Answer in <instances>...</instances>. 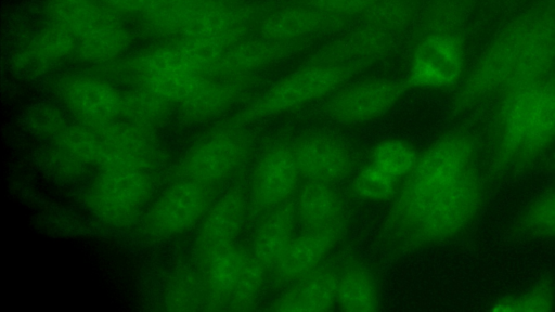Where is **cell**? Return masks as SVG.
Segmentation results:
<instances>
[{
  "instance_id": "cell-1",
  "label": "cell",
  "mask_w": 555,
  "mask_h": 312,
  "mask_svg": "<svg viewBox=\"0 0 555 312\" xmlns=\"http://www.w3.org/2000/svg\"><path fill=\"white\" fill-rule=\"evenodd\" d=\"M262 13L255 0H168L139 17V27L156 41L185 42L207 70L220 52L250 36Z\"/></svg>"
},
{
  "instance_id": "cell-2",
  "label": "cell",
  "mask_w": 555,
  "mask_h": 312,
  "mask_svg": "<svg viewBox=\"0 0 555 312\" xmlns=\"http://www.w3.org/2000/svg\"><path fill=\"white\" fill-rule=\"evenodd\" d=\"M476 143L462 131L443 134L421 154L385 216L382 237L393 249L435 198L475 166Z\"/></svg>"
},
{
  "instance_id": "cell-3",
  "label": "cell",
  "mask_w": 555,
  "mask_h": 312,
  "mask_svg": "<svg viewBox=\"0 0 555 312\" xmlns=\"http://www.w3.org/2000/svg\"><path fill=\"white\" fill-rule=\"evenodd\" d=\"M54 142L79 165L99 169L125 166L153 171L163 157L154 129L122 119L69 123Z\"/></svg>"
},
{
  "instance_id": "cell-4",
  "label": "cell",
  "mask_w": 555,
  "mask_h": 312,
  "mask_svg": "<svg viewBox=\"0 0 555 312\" xmlns=\"http://www.w3.org/2000/svg\"><path fill=\"white\" fill-rule=\"evenodd\" d=\"M102 69L109 78L149 90L178 105L205 77L206 62L183 41H156Z\"/></svg>"
},
{
  "instance_id": "cell-5",
  "label": "cell",
  "mask_w": 555,
  "mask_h": 312,
  "mask_svg": "<svg viewBox=\"0 0 555 312\" xmlns=\"http://www.w3.org/2000/svg\"><path fill=\"white\" fill-rule=\"evenodd\" d=\"M369 63H326L306 61L262 93L249 101L229 120L246 127L249 123L296 110L333 94Z\"/></svg>"
},
{
  "instance_id": "cell-6",
  "label": "cell",
  "mask_w": 555,
  "mask_h": 312,
  "mask_svg": "<svg viewBox=\"0 0 555 312\" xmlns=\"http://www.w3.org/2000/svg\"><path fill=\"white\" fill-rule=\"evenodd\" d=\"M532 17L533 9L525 11L493 36L461 81L452 102L453 114L502 90L520 60Z\"/></svg>"
},
{
  "instance_id": "cell-7",
  "label": "cell",
  "mask_w": 555,
  "mask_h": 312,
  "mask_svg": "<svg viewBox=\"0 0 555 312\" xmlns=\"http://www.w3.org/2000/svg\"><path fill=\"white\" fill-rule=\"evenodd\" d=\"M483 199L485 183L474 166L435 198L393 250L414 251L455 236L476 218Z\"/></svg>"
},
{
  "instance_id": "cell-8",
  "label": "cell",
  "mask_w": 555,
  "mask_h": 312,
  "mask_svg": "<svg viewBox=\"0 0 555 312\" xmlns=\"http://www.w3.org/2000/svg\"><path fill=\"white\" fill-rule=\"evenodd\" d=\"M244 126L228 120L203 134L178 159L173 177L215 187L231 178L250 154Z\"/></svg>"
},
{
  "instance_id": "cell-9",
  "label": "cell",
  "mask_w": 555,
  "mask_h": 312,
  "mask_svg": "<svg viewBox=\"0 0 555 312\" xmlns=\"http://www.w3.org/2000/svg\"><path fill=\"white\" fill-rule=\"evenodd\" d=\"M152 172L125 166L99 169L86 193V205L109 225H129L152 195Z\"/></svg>"
},
{
  "instance_id": "cell-10",
  "label": "cell",
  "mask_w": 555,
  "mask_h": 312,
  "mask_svg": "<svg viewBox=\"0 0 555 312\" xmlns=\"http://www.w3.org/2000/svg\"><path fill=\"white\" fill-rule=\"evenodd\" d=\"M466 46L461 32L417 34L404 82L409 89L443 90L464 78Z\"/></svg>"
},
{
  "instance_id": "cell-11",
  "label": "cell",
  "mask_w": 555,
  "mask_h": 312,
  "mask_svg": "<svg viewBox=\"0 0 555 312\" xmlns=\"http://www.w3.org/2000/svg\"><path fill=\"white\" fill-rule=\"evenodd\" d=\"M215 187L176 179L154 200L143 220L144 233L153 239L181 235L201 222L214 202Z\"/></svg>"
},
{
  "instance_id": "cell-12",
  "label": "cell",
  "mask_w": 555,
  "mask_h": 312,
  "mask_svg": "<svg viewBox=\"0 0 555 312\" xmlns=\"http://www.w3.org/2000/svg\"><path fill=\"white\" fill-rule=\"evenodd\" d=\"M300 178L291 142L276 140L270 143L253 170L248 195L249 220H260L293 197Z\"/></svg>"
},
{
  "instance_id": "cell-13",
  "label": "cell",
  "mask_w": 555,
  "mask_h": 312,
  "mask_svg": "<svg viewBox=\"0 0 555 312\" xmlns=\"http://www.w3.org/2000/svg\"><path fill=\"white\" fill-rule=\"evenodd\" d=\"M54 91L77 121L100 125L119 119L122 91L104 75L67 73L56 80Z\"/></svg>"
},
{
  "instance_id": "cell-14",
  "label": "cell",
  "mask_w": 555,
  "mask_h": 312,
  "mask_svg": "<svg viewBox=\"0 0 555 312\" xmlns=\"http://www.w3.org/2000/svg\"><path fill=\"white\" fill-rule=\"evenodd\" d=\"M408 86L392 78H371L336 90L325 105L326 115L341 125H360L388 113L403 98Z\"/></svg>"
},
{
  "instance_id": "cell-15",
  "label": "cell",
  "mask_w": 555,
  "mask_h": 312,
  "mask_svg": "<svg viewBox=\"0 0 555 312\" xmlns=\"http://www.w3.org/2000/svg\"><path fill=\"white\" fill-rule=\"evenodd\" d=\"M247 218L248 196L241 186H232L214 199L199 222L194 240L197 266L234 245Z\"/></svg>"
},
{
  "instance_id": "cell-16",
  "label": "cell",
  "mask_w": 555,
  "mask_h": 312,
  "mask_svg": "<svg viewBox=\"0 0 555 312\" xmlns=\"http://www.w3.org/2000/svg\"><path fill=\"white\" fill-rule=\"evenodd\" d=\"M351 20L333 15L306 1L264 11L257 24L260 36L282 42H307L338 34Z\"/></svg>"
},
{
  "instance_id": "cell-17",
  "label": "cell",
  "mask_w": 555,
  "mask_h": 312,
  "mask_svg": "<svg viewBox=\"0 0 555 312\" xmlns=\"http://www.w3.org/2000/svg\"><path fill=\"white\" fill-rule=\"evenodd\" d=\"M346 230V216L324 226L301 230L270 271L274 286L291 285L321 265L326 255L343 238Z\"/></svg>"
},
{
  "instance_id": "cell-18",
  "label": "cell",
  "mask_w": 555,
  "mask_h": 312,
  "mask_svg": "<svg viewBox=\"0 0 555 312\" xmlns=\"http://www.w3.org/2000/svg\"><path fill=\"white\" fill-rule=\"evenodd\" d=\"M307 42H282L251 35L233 43L208 66L205 76L249 77L304 50Z\"/></svg>"
},
{
  "instance_id": "cell-19",
  "label": "cell",
  "mask_w": 555,
  "mask_h": 312,
  "mask_svg": "<svg viewBox=\"0 0 555 312\" xmlns=\"http://www.w3.org/2000/svg\"><path fill=\"white\" fill-rule=\"evenodd\" d=\"M517 89L524 101L527 134L513 165V171L528 167L555 140V78L551 76Z\"/></svg>"
},
{
  "instance_id": "cell-20",
  "label": "cell",
  "mask_w": 555,
  "mask_h": 312,
  "mask_svg": "<svg viewBox=\"0 0 555 312\" xmlns=\"http://www.w3.org/2000/svg\"><path fill=\"white\" fill-rule=\"evenodd\" d=\"M554 70L555 5L544 4L533 9L520 60L499 94L548 78Z\"/></svg>"
},
{
  "instance_id": "cell-21",
  "label": "cell",
  "mask_w": 555,
  "mask_h": 312,
  "mask_svg": "<svg viewBox=\"0 0 555 312\" xmlns=\"http://www.w3.org/2000/svg\"><path fill=\"white\" fill-rule=\"evenodd\" d=\"M291 145L299 174L305 180L334 184L352 171V152L345 141L334 134L308 133L291 142Z\"/></svg>"
},
{
  "instance_id": "cell-22",
  "label": "cell",
  "mask_w": 555,
  "mask_h": 312,
  "mask_svg": "<svg viewBox=\"0 0 555 312\" xmlns=\"http://www.w3.org/2000/svg\"><path fill=\"white\" fill-rule=\"evenodd\" d=\"M397 36L362 23L349 30H341L309 55L307 61L372 64L389 56L396 50Z\"/></svg>"
},
{
  "instance_id": "cell-23",
  "label": "cell",
  "mask_w": 555,
  "mask_h": 312,
  "mask_svg": "<svg viewBox=\"0 0 555 312\" xmlns=\"http://www.w3.org/2000/svg\"><path fill=\"white\" fill-rule=\"evenodd\" d=\"M256 76H205L179 104L181 119L189 123H204L241 102L254 84Z\"/></svg>"
},
{
  "instance_id": "cell-24",
  "label": "cell",
  "mask_w": 555,
  "mask_h": 312,
  "mask_svg": "<svg viewBox=\"0 0 555 312\" xmlns=\"http://www.w3.org/2000/svg\"><path fill=\"white\" fill-rule=\"evenodd\" d=\"M75 37L64 28L47 22L18 47L13 62L16 68L39 75L75 56Z\"/></svg>"
},
{
  "instance_id": "cell-25",
  "label": "cell",
  "mask_w": 555,
  "mask_h": 312,
  "mask_svg": "<svg viewBox=\"0 0 555 312\" xmlns=\"http://www.w3.org/2000/svg\"><path fill=\"white\" fill-rule=\"evenodd\" d=\"M338 273L327 265L313 271L291 284V287L272 301L271 311L319 312L330 311L336 304Z\"/></svg>"
},
{
  "instance_id": "cell-26",
  "label": "cell",
  "mask_w": 555,
  "mask_h": 312,
  "mask_svg": "<svg viewBox=\"0 0 555 312\" xmlns=\"http://www.w3.org/2000/svg\"><path fill=\"white\" fill-rule=\"evenodd\" d=\"M133 39L124 18L113 14L76 39L75 56L102 68L126 56Z\"/></svg>"
},
{
  "instance_id": "cell-27",
  "label": "cell",
  "mask_w": 555,
  "mask_h": 312,
  "mask_svg": "<svg viewBox=\"0 0 555 312\" xmlns=\"http://www.w3.org/2000/svg\"><path fill=\"white\" fill-rule=\"evenodd\" d=\"M248 256L249 250L234 244L198 268L204 284L205 310H227Z\"/></svg>"
},
{
  "instance_id": "cell-28",
  "label": "cell",
  "mask_w": 555,
  "mask_h": 312,
  "mask_svg": "<svg viewBox=\"0 0 555 312\" xmlns=\"http://www.w3.org/2000/svg\"><path fill=\"white\" fill-rule=\"evenodd\" d=\"M294 196L262 217L255 231L250 252L270 271L285 253L296 223Z\"/></svg>"
},
{
  "instance_id": "cell-29",
  "label": "cell",
  "mask_w": 555,
  "mask_h": 312,
  "mask_svg": "<svg viewBox=\"0 0 555 312\" xmlns=\"http://www.w3.org/2000/svg\"><path fill=\"white\" fill-rule=\"evenodd\" d=\"M301 230L324 226L345 217L343 198L333 183L306 180L295 198Z\"/></svg>"
},
{
  "instance_id": "cell-30",
  "label": "cell",
  "mask_w": 555,
  "mask_h": 312,
  "mask_svg": "<svg viewBox=\"0 0 555 312\" xmlns=\"http://www.w3.org/2000/svg\"><path fill=\"white\" fill-rule=\"evenodd\" d=\"M336 306L348 312H372L378 309L376 281L366 266L352 262L338 274Z\"/></svg>"
},
{
  "instance_id": "cell-31",
  "label": "cell",
  "mask_w": 555,
  "mask_h": 312,
  "mask_svg": "<svg viewBox=\"0 0 555 312\" xmlns=\"http://www.w3.org/2000/svg\"><path fill=\"white\" fill-rule=\"evenodd\" d=\"M44 13L47 22L64 28L75 39L114 14L99 0H48Z\"/></svg>"
},
{
  "instance_id": "cell-32",
  "label": "cell",
  "mask_w": 555,
  "mask_h": 312,
  "mask_svg": "<svg viewBox=\"0 0 555 312\" xmlns=\"http://www.w3.org/2000/svg\"><path fill=\"white\" fill-rule=\"evenodd\" d=\"M171 106L156 93L131 87L122 91L119 119L155 130L167 119Z\"/></svg>"
},
{
  "instance_id": "cell-33",
  "label": "cell",
  "mask_w": 555,
  "mask_h": 312,
  "mask_svg": "<svg viewBox=\"0 0 555 312\" xmlns=\"http://www.w3.org/2000/svg\"><path fill=\"white\" fill-rule=\"evenodd\" d=\"M474 5L475 0H427L420 15L417 34H463Z\"/></svg>"
},
{
  "instance_id": "cell-34",
  "label": "cell",
  "mask_w": 555,
  "mask_h": 312,
  "mask_svg": "<svg viewBox=\"0 0 555 312\" xmlns=\"http://www.w3.org/2000/svg\"><path fill=\"white\" fill-rule=\"evenodd\" d=\"M205 294L202 274L192 268L176 270L166 288L165 303L169 310L204 309Z\"/></svg>"
},
{
  "instance_id": "cell-35",
  "label": "cell",
  "mask_w": 555,
  "mask_h": 312,
  "mask_svg": "<svg viewBox=\"0 0 555 312\" xmlns=\"http://www.w3.org/2000/svg\"><path fill=\"white\" fill-rule=\"evenodd\" d=\"M417 0H377L361 21L400 35L412 26L417 16Z\"/></svg>"
},
{
  "instance_id": "cell-36",
  "label": "cell",
  "mask_w": 555,
  "mask_h": 312,
  "mask_svg": "<svg viewBox=\"0 0 555 312\" xmlns=\"http://www.w3.org/2000/svg\"><path fill=\"white\" fill-rule=\"evenodd\" d=\"M417 157L418 153L408 142L386 139L378 142L372 150L370 164L401 180L413 169Z\"/></svg>"
},
{
  "instance_id": "cell-37",
  "label": "cell",
  "mask_w": 555,
  "mask_h": 312,
  "mask_svg": "<svg viewBox=\"0 0 555 312\" xmlns=\"http://www.w3.org/2000/svg\"><path fill=\"white\" fill-rule=\"evenodd\" d=\"M555 306V286L551 278L541 277L528 289L502 297L492 303L493 311L547 312Z\"/></svg>"
},
{
  "instance_id": "cell-38",
  "label": "cell",
  "mask_w": 555,
  "mask_h": 312,
  "mask_svg": "<svg viewBox=\"0 0 555 312\" xmlns=\"http://www.w3.org/2000/svg\"><path fill=\"white\" fill-rule=\"evenodd\" d=\"M268 269L250 252L232 292L227 310H254L260 298Z\"/></svg>"
},
{
  "instance_id": "cell-39",
  "label": "cell",
  "mask_w": 555,
  "mask_h": 312,
  "mask_svg": "<svg viewBox=\"0 0 555 312\" xmlns=\"http://www.w3.org/2000/svg\"><path fill=\"white\" fill-rule=\"evenodd\" d=\"M399 179L369 164L353 179L352 194L367 202L382 203L392 200L400 187Z\"/></svg>"
},
{
  "instance_id": "cell-40",
  "label": "cell",
  "mask_w": 555,
  "mask_h": 312,
  "mask_svg": "<svg viewBox=\"0 0 555 312\" xmlns=\"http://www.w3.org/2000/svg\"><path fill=\"white\" fill-rule=\"evenodd\" d=\"M515 231L534 237H555V191L539 196L515 223Z\"/></svg>"
},
{
  "instance_id": "cell-41",
  "label": "cell",
  "mask_w": 555,
  "mask_h": 312,
  "mask_svg": "<svg viewBox=\"0 0 555 312\" xmlns=\"http://www.w3.org/2000/svg\"><path fill=\"white\" fill-rule=\"evenodd\" d=\"M26 122L36 134L52 139H55L69 123L61 108L48 103L35 105L28 112Z\"/></svg>"
},
{
  "instance_id": "cell-42",
  "label": "cell",
  "mask_w": 555,
  "mask_h": 312,
  "mask_svg": "<svg viewBox=\"0 0 555 312\" xmlns=\"http://www.w3.org/2000/svg\"><path fill=\"white\" fill-rule=\"evenodd\" d=\"M333 15L361 18L377 0H304Z\"/></svg>"
},
{
  "instance_id": "cell-43",
  "label": "cell",
  "mask_w": 555,
  "mask_h": 312,
  "mask_svg": "<svg viewBox=\"0 0 555 312\" xmlns=\"http://www.w3.org/2000/svg\"><path fill=\"white\" fill-rule=\"evenodd\" d=\"M108 11L120 17L142 15L168 0H99Z\"/></svg>"
}]
</instances>
